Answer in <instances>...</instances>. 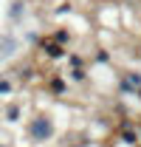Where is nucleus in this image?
I'll return each instance as SVG.
<instances>
[{
	"instance_id": "obj_4",
	"label": "nucleus",
	"mask_w": 141,
	"mask_h": 147,
	"mask_svg": "<svg viewBox=\"0 0 141 147\" xmlns=\"http://www.w3.org/2000/svg\"><path fill=\"white\" fill-rule=\"evenodd\" d=\"M14 48H17V40H14L11 34H6L3 40H0V59L11 57V54H14Z\"/></svg>"
},
{
	"instance_id": "obj_14",
	"label": "nucleus",
	"mask_w": 141,
	"mask_h": 147,
	"mask_svg": "<svg viewBox=\"0 0 141 147\" xmlns=\"http://www.w3.org/2000/svg\"><path fill=\"white\" fill-rule=\"evenodd\" d=\"M138 133H141V130H138Z\"/></svg>"
},
{
	"instance_id": "obj_3",
	"label": "nucleus",
	"mask_w": 141,
	"mask_h": 147,
	"mask_svg": "<svg viewBox=\"0 0 141 147\" xmlns=\"http://www.w3.org/2000/svg\"><path fill=\"white\" fill-rule=\"evenodd\" d=\"M119 136H122L124 144H138V139H141V133H136L130 122H122V127H119Z\"/></svg>"
},
{
	"instance_id": "obj_2",
	"label": "nucleus",
	"mask_w": 141,
	"mask_h": 147,
	"mask_svg": "<svg viewBox=\"0 0 141 147\" xmlns=\"http://www.w3.org/2000/svg\"><path fill=\"white\" fill-rule=\"evenodd\" d=\"M37 48L48 57V59H62V57H68L65 45H59V42H56V40H51V37H48V40H40V42H37Z\"/></svg>"
},
{
	"instance_id": "obj_6",
	"label": "nucleus",
	"mask_w": 141,
	"mask_h": 147,
	"mask_svg": "<svg viewBox=\"0 0 141 147\" xmlns=\"http://www.w3.org/2000/svg\"><path fill=\"white\" fill-rule=\"evenodd\" d=\"M23 14H26V0H14V3H11V9H9V20H14V23H17Z\"/></svg>"
},
{
	"instance_id": "obj_5",
	"label": "nucleus",
	"mask_w": 141,
	"mask_h": 147,
	"mask_svg": "<svg viewBox=\"0 0 141 147\" xmlns=\"http://www.w3.org/2000/svg\"><path fill=\"white\" fill-rule=\"evenodd\" d=\"M65 88H68V85H65V79H62V76H51V79H48V91H51L54 96H62Z\"/></svg>"
},
{
	"instance_id": "obj_10",
	"label": "nucleus",
	"mask_w": 141,
	"mask_h": 147,
	"mask_svg": "<svg viewBox=\"0 0 141 147\" xmlns=\"http://www.w3.org/2000/svg\"><path fill=\"white\" fill-rule=\"evenodd\" d=\"M70 79H73V82H85V79H88V71H85V68H70Z\"/></svg>"
},
{
	"instance_id": "obj_1",
	"label": "nucleus",
	"mask_w": 141,
	"mask_h": 147,
	"mask_svg": "<svg viewBox=\"0 0 141 147\" xmlns=\"http://www.w3.org/2000/svg\"><path fill=\"white\" fill-rule=\"evenodd\" d=\"M26 133H28V139H31L34 144H42V142H51V136H54V119L48 116V113H37L34 119L28 122Z\"/></svg>"
},
{
	"instance_id": "obj_7",
	"label": "nucleus",
	"mask_w": 141,
	"mask_h": 147,
	"mask_svg": "<svg viewBox=\"0 0 141 147\" xmlns=\"http://www.w3.org/2000/svg\"><path fill=\"white\" fill-rule=\"evenodd\" d=\"M20 113H23V108H20L17 102H11V105H6V110H3V116H6V122H17Z\"/></svg>"
},
{
	"instance_id": "obj_12",
	"label": "nucleus",
	"mask_w": 141,
	"mask_h": 147,
	"mask_svg": "<svg viewBox=\"0 0 141 147\" xmlns=\"http://www.w3.org/2000/svg\"><path fill=\"white\" fill-rule=\"evenodd\" d=\"M0 93H11V82L9 79H0Z\"/></svg>"
},
{
	"instance_id": "obj_13",
	"label": "nucleus",
	"mask_w": 141,
	"mask_h": 147,
	"mask_svg": "<svg viewBox=\"0 0 141 147\" xmlns=\"http://www.w3.org/2000/svg\"><path fill=\"white\" fill-rule=\"evenodd\" d=\"M0 147H6V144H0Z\"/></svg>"
},
{
	"instance_id": "obj_9",
	"label": "nucleus",
	"mask_w": 141,
	"mask_h": 147,
	"mask_svg": "<svg viewBox=\"0 0 141 147\" xmlns=\"http://www.w3.org/2000/svg\"><path fill=\"white\" fill-rule=\"evenodd\" d=\"M68 65L70 68H85V57L82 54H68Z\"/></svg>"
},
{
	"instance_id": "obj_11",
	"label": "nucleus",
	"mask_w": 141,
	"mask_h": 147,
	"mask_svg": "<svg viewBox=\"0 0 141 147\" xmlns=\"http://www.w3.org/2000/svg\"><path fill=\"white\" fill-rule=\"evenodd\" d=\"M93 59H96L99 65H107V62H110V54H107L105 48H99V51H96V57H93Z\"/></svg>"
},
{
	"instance_id": "obj_8",
	"label": "nucleus",
	"mask_w": 141,
	"mask_h": 147,
	"mask_svg": "<svg viewBox=\"0 0 141 147\" xmlns=\"http://www.w3.org/2000/svg\"><path fill=\"white\" fill-rule=\"evenodd\" d=\"M51 40H56L59 45H68L70 40H73V34H70L68 28H56V31H54V34H51Z\"/></svg>"
}]
</instances>
